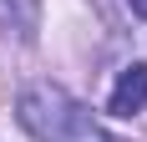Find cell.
<instances>
[{
  "label": "cell",
  "mask_w": 147,
  "mask_h": 142,
  "mask_svg": "<svg viewBox=\"0 0 147 142\" xmlns=\"http://www.w3.org/2000/svg\"><path fill=\"white\" fill-rule=\"evenodd\" d=\"M127 5H132V15H142V20H147V0H127Z\"/></svg>",
  "instance_id": "cell-4"
},
{
  "label": "cell",
  "mask_w": 147,
  "mask_h": 142,
  "mask_svg": "<svg viewBox=\"0 0 147 142\" xmlns=\"http://www.w3.org/2000/svg\"><path fill=\"white\" fill-rule=\"evenodd\" d=\"M0 26L20 46H30L36 30H41V0H0Z\"/></svg>",
  "instance_id": "cell-3"
},
{
  "label": "cell",
  "mask_w": 147,
  "mask_h": 142,
  "mask_svg": "<svg viewBox=\"0 0 147 142\" xmlns=\"http://www.w3.org/2000/svg\"><path fill=\"white\" fill-rule=\"evenodd\" d=\"M147 107V66L142 61H132V66H122L117 86H112V97H107V112H117V117H132Z\"/></svg>",
  "instance_id": "cell-2"
},
{
  "label": "cell",
  "mask_w": 147,
  "mask_h": 142,
  "mask_svg": "<svg viewBox=\"0 0 147 142\" xmlns=\"http://www.w3.org/2000/svg\"><path fill=\"white\" fill-rule=\"evenodd\" d=\"M15 117H20V127L36 142H117L66 86H56V81L26 86L20 101H15Z\"/></svg>",
  "instance_id": "cell-1"
}]
</instances>
